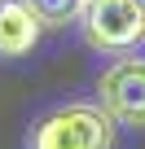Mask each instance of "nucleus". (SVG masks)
<instances>
[{"label": "nucleus", "instance_id": "nucleus-3", "mask_svg": "<svg viewBox=\"0 0 145 149\" xmlns=\"http://www.w3.org/2000/svg\"><path fill=\"white\" fill-rule=\"evenodd\" d=\"M101 105L119 123L145 127V61L141 57H123L101 74Z\"/></svg>", "mask_w": 145, "mask_h": 149}, {"label": "nucleus", "instance_id": "nucleus-5", "mask_svg": "<svg viewBox=\"0 0 145 149\" xmlns=\"http://www.w3.org/2000/svg\"><path fill=\"white\" fill-rule=\"evenodd\" d=\"M27 5H31V13H35L44 26H66V22L84 18L88 0H27Z\"/></svg>", "mask_w": 145, "mask_h": 149}, {"label": "nucleus", "instance_id": "nucleus-1", "mask_svg": "<svg viewBox=\"0 0 145 149\" xmlns=\"http://www.w3.org/2000/svg\"><path fill=\"white\" fill-rule=\"evenodd\" d=\"M114 123L106 105H66L31 127L27 149H114Z\"/></svg>", "mask_w": 145, "mask_h": 149}, {"label": "nucleus", "instance_id": "nucleus-2", "mask_svg": "<svg viewBox=\"0 0 145 149\" xmlns=\"http://www.w3.org/2000/svg\"><path fill=\"white\" fill-rule=\"evenodd\" d=\"M84 35H88L92 48L127 53L145 40V5L141 0H88Z\"/></svg>", "mask_w": 145, "mask_h": 149}, {"label": "nucleus", "instance_id": "nucleus-6", "mask_svg": "<svg viewBox=\"0 0 145 149\" xmlns=\"http://www.w3.org/2000/svg\"><path fill=\"white\" fill-rule=\"evenodd\" d=\"M141 5H145V0H141Z\"/></svg>", "mask_w": 145, "mask_h": 149}, {"label": "nucleus", "instance_id": "nucleus-4", "mask_svg": "<svg viewBox=\"0 0 145 149\" xmlns=\"http://www.w3.org/2000/svg\"><path fill=\"white\" fill-rule=\"evenodd\" d=\"M44 22L31 13V5H0V57H22L40 44Z\"/></svg>", "mask_w": 145, "mask_h": 149}]
</instances>
